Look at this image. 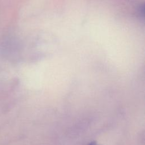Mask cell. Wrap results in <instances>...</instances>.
I'll return each instance as SVG.
<instances>
[{
	"mask_svg": "<svg viewBox=\"0 0 145 145\" xmlns=\"http://www.w3.org/2000/svg\"><path fill=\"white\" fill-rule=\"evenodd\" d=\"M88 145H99V144H97L96 142H91V143H90L89 144H88Z\"/></svg>",
	"mask_w": 145,
	"mask_h": 145,
	"instance_id": "6da1fadb",
	"label": "cell"
}]
</instances>
